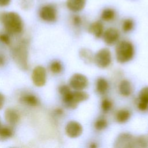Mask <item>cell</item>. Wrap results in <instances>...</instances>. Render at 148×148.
Wrapping results in <instances>:
<instances>
[{
  "label": "cell",
  "instance_id": "29",
  "mask_svg": "<svg viewBox=\"0 0 148 148\" xmlns=\"http://www.w3.org/2000/svg\"><path fill=\"white\" fill-rule=\"evenodd\" d=\"M137 107L140 111L146 112L148 110V103L139 100L137 103Z\"/></svg>",
  "mask_w": 148,
  "mask_h": 148
},
{
  "label": "cell",
  "instance_id": "15",
  "mask_svg": "<svg viewBox=\"0 0 148 148\" xmlns=\"http://www.w3.org/2000/svg\"><path fill=\"white\" fill-rule=\"evenodd\" d=\"M20 100L23 103L31 106H36L39 103L38 98L32 94H25L20 97Z\"/></svg>",
  "mask_w": 148,
  "mask_h": 148
},
{
  "label": "cell",
  "instance_id": "14",
  "mask_svg": "<svg viewBox=\"0 0 148 148\" xmlns=\"http://www.w3.org/2000/svg\"><path fill=\"white\" fill-rule=\"evenodd\" d=\"M86 5V0H66V6L71 12L76 13L82 11Z\"/></svg>",
  "mask_w": 148,
  "mask_h": 148
},
{
  "label": "cell",
  "instance_id": "11",
  "mask_svg": "<svg viewBox=\"0 0 148 148\" xmlns=\"http://www.w3.org/2000/svg\"><path fill=\"white\" fill-rule=\"evenodd\" d=\"M102 37L106 44L112 45L118 41L120 37V32L117 29L110 27L104 31Z\"/></svg>",
  "mask_w": 148,
  "mask_h": 148
},
{
  "label": "cell",
  "instance_id": "28",
  "mask_svg": "<svg viewBox=\"0 0 148 148\" xmlns=\"http://www.w3.org/2000/svg\"><path fill=\"white\" fill-rule=\"evenodd\" d=\"M0 41L3 44H5L6 45H9L10 44V38L8 34L7 33L0 34Z\"/></svg>",
  "mask_w": 148,
  "mask_h": 148
},
{
  "label": "cell",
  "instance_id": "33",
  "mask_svg": "<svg viewBox=\"0 0 148 148\" xmlns=\"http://www.w3.org/2000/svg\"><path fill=\"white\" fill-rule=\"evenodd\" d=\"M0 127H1V121H0Z\"/></svg>",
  "mask_w": 148,
  "mask_h": 148
},
{
  "label": "cell",
  "instance_id": "13",
  "mask_svg": "<svg viewBox=\"0 0 148 148\" xmlns=\"http://www.w3.org/2000/svg\"><path fill=\"white\" fill-rule=\"evenodd\" d=\"M4 117L9 125L17 124L20 120V115L18 112L13 108H7L4 112Z\"/></svg>",
  "mask_w": 148,
  "mask_h": 148
},
{
  "label": "cell",
  "instance_id": "26",
  "mask_svg": "<svg viewBox=\"0 0 148 148\" xmlns=\"http://www.w3.org/2000/svg\"><path fill=\"white\" fill-rule=\"evenodd\" d=\"M71 23L75 28H78L83 24V18L80 15L74 14L71 17Z\"/></svg>",
  "mask_w": 148,
  "mask_h": 148
},
{
  "label": "cell",
  "instance_id": "4",
  "mask_svg": "<svg viewBox=\"0 0 148 148\" xmlns=\"http://www.w3.org/2000/svg\"><path fill=\"white\" fill-rule=\"evenodd\" d=\"M61 97L65 107L71 109H75L79 103L88 99L89 95L83 90H75V91H71Z\"/></svg>",
  "mask_w": 148,
  "mask_h": 148
},
{
  "label": "cell",
  "instance_id": "23",
  "mask_svg": "<svg viewBox=\"0 0 148 148\" xmlns=\"http://www.w3.org/2000/svg\"><path fill=\"white\" fill-rule=\"evenodd\" d=\"M50 71L54 74H58L62 70V65L60 61L54 60L51 62L49 66Z\"/></svg>",
  "mask_w": 148,
  "mask_h": 148
},
{
  "label": "cell",
  "instance_id": "20",
  "mask_svg": "<svg viewBox=\"0 0 148 148\" xmlns=\"http://www.w3.org/2000/svg\"><path fill=\"white\" fill-rule=\"evenodd\" d=\"M13 129L10 125L0 127V140H5L9 139L13 135Z\"/></svg>",
  "mask_w": 148,
  "mask_h": 148
},
{
  "label": "cell",
  "instance_id": "9",
  "mask_svg": "<svg viewBox=\"0 0 148 148\" xmlns=\"http://www.w3.org/2000/svg\"><path fill=\"white\" fill-rule=\"evenodd\" d=\"M117 147H137L136 138L128 133L120 134L115 142Z\"/></svg>",
  "mask_w": 148,
  "mask_h": 148
},
{
  "label": "cell",
  "instance_id": "1",
  "mask_svg": "<svg viewBox=\"0 0 148 148\" xmlns=\"http://www.w3.org/2000/svg\"><path fill=\"white\" fill-rule=\"evenodd\" d=\"M0 21L3 24L6 31L13 35L21 32L23 23L20 15L16 12H4L0 14Z\"/></svg>",
  "mask_w": 148,
  "mask_h": 148
},
{
  "label": "cell",
  "instance_id": "19",
  "mask_svg": "<svg viewBox=\"0 0 148 148\" xmlns=\"http://www.w3.org/2000/svg\"><path fill=\"white\" fill-rule=\"evenodd\" d=\"M131 112L125 109L118 110L116 114V120L119 123H124L128 121L131 117Z\"/></svg>",
  "mask_w": 148,
  "mask_h": 148
},
{
  "label": "cell",
  "instance_id": "6",
  "mask_svg": "<svg viewBox=\"0 0 148 148\" xmlns=\"http://www.w3.org/2000/svg\"><path fill=\"white\" fill-rule=\"evenodd\" d=\"M69 83L71 88L75 90H83L88 86V80L85 75L76 73L71 77Z\"/></svg>",
  "mask_w": 148,
  "mask_h": 148
},
{
  "label": "cell",
  "instance_id": "30",
  "mask_svg": "<svg viewBox=\"0 0 148 148\" xmlns=\"http://www.w3.org/2000/svg\"><path fill=\"white\" fill-rule=\"evenodd\" d=\"M6 61L5 56L2 53H0V66H2L5 65Z\"/></svg>",
  "mask_w": 148,
  "mask_h": 148
},
{
  "label": "cell",
  "instance_id": "10",
  "mask_svg": "<svg viewBox=\"0 0 148 148\" xmlns=\"http://www.w3.org/2000/svg\"><path fill=\"white\" fill-rule=\"evenodd\" d=\"M66 134L71 138H76L79 136L83 132V127L81 124L76 121H69L65 128Z\"/></svg>",
  "mask_w": 148,
  "mask_h": 148
},
{
  "label": "cell",
  "instance_id": "12",
  "mask_svg": "<svg viewBox=\"0 0 148 148\" xmlns=\"http://www.w3.org/2000/svg\"><path fill=\"white\" fill-rule=\"evenodd\" d=\"M104 31V25L102 22L99 20L92 23L88 28V32L92 34L94 36L97 38H101Z\"/></svg>",
  "mask_w": 148,
  "mask_h": 148
},
{
  "label": "cell",
  "instance_id": "24",
  "mask_svg": "<svg viewBox=\"0 0 148 148\" xmlns=\"http://www.w3.org/2000/svg\"><path fill=\"white\" fill-rule=\"evenodd\" d=\"M108 126L107 120L103 118L100 117L94 123V128L97 131H102L105 130Z\"/></svg>",
  "mask_w": 148,
  "mask_h": 148
},
{
  "label": "cell",
  "instance_id": "17",
  "mask_svg": "<svg viewBox=\"0 0 148 148\" xmlns=\"http://www.w3.org/2000/svg\"><path fill=\"white\" fill-rule=\"evenodd\" d=\"M116 16L115 10L112 8H106L102 10L101 13V18L102 20L109 22L113 21Z\"/></svg>",
  "mask_w": 148,
  "mask_h": 148
},
{
  "label": "cell",
  "instance_id": "8",
  "mask_svg": "<svg viewBox=\"0 0 148 148\" xmlns=\"http://www.w3.org/2000/svg\"><path fill=\"white\" fill-rule=\"evenodd\" d=\"M32 80L34 84L37 87L43 86L47 79V73L46 69L40 65L36 66L32 73Z\"/></svg>",
  "mask_w": 148,
  "mask_h": 148
},
{
  "label": "cell",
  "instance_id": "25",
  "mask_svg": "<svg viewBox=\"0 0 148 148\" xmlns=\"http://www.w3.org/2000/svg\"><path fill=\"white\" fill-rule=\"evenodd\" d=\"M112 102L108 98H104L101 102V109L104 113L108 112L112 108Z\"/></svg>",
  "mask_w": 148,
  "mask_h": 148
},
{
  "label": "cell",
  "instance_id": "21",
  "mask_svg": "<svg viewBox=\"0 0 148 148\" xmlns=\"http://www.w3.org/2000/svg\"><path fill=\"white\" fill-rule=\"evenodd\" d=\"M79 56L80 58L86 64H91L94 61V56L92 51L88 49H82L79 51Z\"/></svg>",
  "mask_w": 148,
  "mask_h": 148
},
{
  "label": "cell",
  "instance_id": "31",
  "mask_svg": "<svg viewBox=\"0 0 148 148\" xmlns=\"http://www.w3.org/2000/svg\"><path fill=\"white\" fill-rule=\"evenodd\" d=\"M4 103H5V97L1 92H0V110L3 108Z\"/></svg>",
  "mask_w": 148,
  "mask_h": 148
},
{
  "label": "cell",
  "instance_id": "2",
  "mask_svg": "<svg viewBox=\"0 0 148 148\" xmlns=\"http://www.w3.org/2000/svg\"><path fill=\"white\" fill-rule=\"evenodd\" d=\"M28 45L25 39L18 42L12 48V56L16 65L22 70L28 69Z\"/></svg>",
  "mask_w": 148,
  "mask_h": 148
},
{
  "label": "cell",
  "instance_id": "16",
  "mask_svg": "<svg viewBox=\"0 0 148 148\" xmlns=\"http://www.w3.org/2000/svg\"><path fill=\"white\" fill-rule=\"evenodd\" d=\"M119 91L120 94L124 97L130 95L132 92V87L131 83L127 80H122L119 84Z\"/></svg>",
  "mask_w": 148,
  "mask_h": 148
},
{
  "label": "cell",
  "instance_id": "7",
  "mask_svg": "<svg viewBox=\"0 0 148 148\" xmlns=\"http://www.w3.org/2000/svg\"><path fill=\"white\" fill-rule=\"evenodd\" d=\"M39 16L44 21L47 22H54L57 18V10L52 4H47L43 6L39 11Z\"/></svg>",
  "mask_w": 148,
  "mask_h": 148
},
{
  "label": "cell",
  "instance_id": "27",
  "mask_svg": "<svg viewBox=\"0 0 148 148\" xmlns=\"http://www.w3.org/2000/svg\"><path fill=\"white\" fill-rule=\"evenodd\" d=\"M139 100L148 103V86L143 87L139 91L138 95Z\"/></svg>",
  "mask_w": 148,
  "mask_h": 148
},
{
  "label": "cell",
  "instance_id": "32",
  "mask_svg": "<svg viewBox=\"0 0 148 148\" xmlns=\"http://www.w3.org/2000/svg\"><path fill=\"white\" fill-rule=\"evenodd\" d=\"M10 2V0H0V6H8Z\"/></svg>",
  "mask_w": 148,
  "mask_h": 148
},
{
  "label": "cell",
  "instance_id": "22",
  "mask_svg": "<svg viewBox=\"0 0 148 148\" xmlns=\"http://www.w3.org/2000/svg\"><path fill=\"white\" fill-rule=\"evenodd\" d=\"M134 27V21L132 18L124 19L121 24V28L124 32L127 33L131 31Z\"/></svg>",
  "mask_w": 148,
  "mask_h": 148
},
{
  "label": "cell",
  "instance_id": "5",
  "mask_svg": "<svg viewBox=\"0 0 148 148\" xmlns=\"http://www.w3.org/2000/svg\"><path fill=\"white\" fill-rule=\"evenodd\" d=\"M94 62L100 68L108 67L112 62V54L108 48H102L99 50L95 54Z\"/></svg>",
  "mask_w": 148,
  "mask_h": 148
},
{
  "label": "cell",
  "instance_id": "3",
  "mask_svg": "<svg viewBox=\"0 0 148 148\" xmlns=\"http://www.w3.org/2000/svg\"><path fill=\"white\" fill-rule=\"evenodd\" d=\"M115 53L117 61L120 63H126L131 60L135 54L133 44L128 40L119 42L116 48Z\"/></svg>",
  "mask_w": 148,
  "mask_h": 148
},
{
  "label": "cell",
  "instance_id": "18",
  "mask_svg": "<svg viewBox=\"0 0 148 148\" xmlns=\"http://www.w3.org/2000/svg\"><path fill=\"white\" fill-rule=\"evenodd\" d=\"M109 83L106 79L100 77L96 82V90L99 94H105L109 89Z\"/></svg>",
  "mask_w": 148,
  "mask_h": 148
}]
</instances>
